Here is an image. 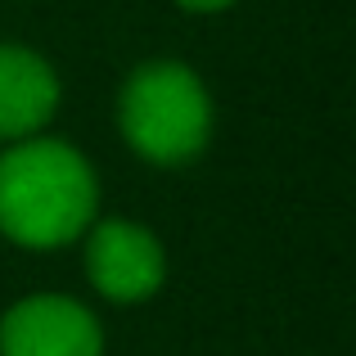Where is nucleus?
Wrapping results in <instances>:
<instances>
[{
	"label": "nucleus",
	"mask_w": 356,
	"mask_h": 356,
	"mask_svg": "<svg viewBox=\"0 0 356 356\" xmlns=\"http://www.w3.org/2000/svg\"><path fill=\"white\" fill-rule=\"evenodd\" d=\"M99 217L95 167L68 140L27 136L0 154V235L18 248H68Z\"/></svg>",
	"instance_id": "obj_1"
},
{
	"label": "nucleus",
	"mask_w": 356,
	"mask_h": 356,
	"mask_svg": "<svg viewBox=\"0 0 356 356\" xmlns=\"http://www.w3.org/2000/svg\"><path fill=\"white\" fill-rule=\"evenodd\" d=\"M122 140L154 167H185L212 140V95L181 59L140 63L118 95Z\"/></svg>",
	"instance_id": "obj_2"
},
{
	"label": "nucleus",
	"mask_w": 356,
	"mask_h": 356,
	"mask_svg": "<svg viewBox=\"0 0 356 356\" xmlns=\"http://www.w3.org/2000/svg\"><path fill=\"white\" fill-rule=\"evenodd\" d=\"M86 275L108 302H145L167 280V252L158 235L140 221H90L86 235Z\"/></svg>",
	"instance_id": "obj_3"
},
{
	"label": "nucleus",
	"mask_w": 356,
	"mask_h": 356,
	"mask_svg": "<svg viewBox=\"0 0 356 356\" xmlns=\"http://www.w3.org/2000/svg\"><path fill=\"white\" fill-rule=\"evenodd\" d=\"M0 356H104V330L77 298L32 293L0 316Z\"/></svg>",
	"instance_id": "obj_4"
},
{
	"label": "nucleus",
	"mask_w": 356,
	"mask_h": 356,
	"mask_svg": "<svg viewBox=\"0 0 356 356\" xmlns=\"http://www.w3.org/2000/svg\"><path fill=\"white\" fill-rule=\"evenodd\" d=\"M59 113V72L27 45H0V145L41 136Z\"/></svg>",
	"instance_id": "obj_5"
},
{
	"label": "nucleus",
	"mask_w": 356,
	"mask_h": 356,
	"mask_svg": "<svg viewBox=\"0 0 356 356\" xmlns=\"http://www.w3.org/2000/svg\"><path fill=\"white\" fill-rule=\"evenodd\" d=\"M181 9H190V14H221V9H230L235 0H176Z\"/></svg>",
	"instance_id": "obj_6"
}]
</instances>
